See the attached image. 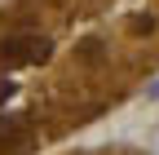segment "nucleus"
I'll return each mask as SVG.
<instances>
[{"label":"nucleus","mask_w":159,"mask_h":155,"mask_svg":"<svg viewBox=\"0 0 159 155\" xmlns=\"http://www.w3.org/2000/svg\"><path fill=\"white\" fill-rule=\"evenodd\" d=\"M155 71L159 0H0V155L62 146Z\"/></svg>","instance_id":"nucleus-1"},{"label":"nucleus","mask_w":159,"mask_h":155,"mask_svg":"<svg viewBox=\"0 0 159 155\" xmlns=\"http://www.w3.org/2000/svg\"><path fill=\"white\" fill-rule=\"evenodd\" d=\"M53 155H155L146 146H128V142H93V146H66Z\"/></svg>","instance_id":"nucleus-2"}]
</instances>
